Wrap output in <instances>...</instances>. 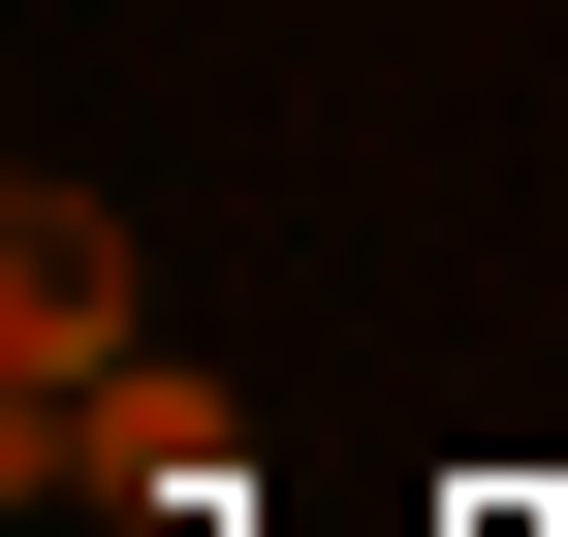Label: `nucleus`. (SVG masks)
I'll use <instances>...</instances> for the list:
<instances>
[{"mask_svg":"<svg viewBox=\"0 0 568 537\" xmlns=\"http://www.w3.org/2000/svg\"><path fill=\"white\" fill-rule=\"evenodd\" d=\"M0 506H222V379H190V348L0 379Z\"/></svg>","mask_w":568,"mask_h":537,"instance_id":"1","label":"nucleus"},{"mask_svg":"<svg viewBox=\"0 0 568 537\" xmlns=\"http://www.w3.org/2000/svg\"><path fill=\"white\" fill-rule=\"evenodd\" d=\"M95 348H159V253H126V190H0V379H95Z\"/></svg>","mask_w":568,"mask_h":537,"instance_id":"2","label":"nucleus"}]
</instances>
